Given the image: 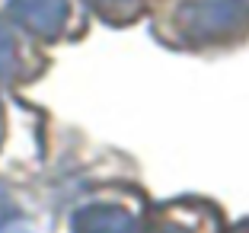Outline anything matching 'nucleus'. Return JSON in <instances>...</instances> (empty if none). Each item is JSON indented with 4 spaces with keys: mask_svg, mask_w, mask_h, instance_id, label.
<instances>
[{
    "mask_svg": "<svg viewBox=\"0 0 249 233\" xmlns=\"http://www.w3.org/2000/svg\"><path fill=\"white\" fill-rule=\"evenodd\" d=\"M87 7L103 19H131L138 13L141 0H87Z\"/></svg>",
    "mask_w": 249,
    "mask_h": 233,
    "instance_id": "obj_5",
    "label": "nucleus"
},
{
    "mask_svg": "<svg viewBox=\"0 0 249 233\" xmlns=\"http://www.w3.org/2000/svg\"><path fill=\"white\" fill-rule=\"evenodd\" d=\"M7 10L13 22H19L29 36L42 38V42H54L64 32L67 16H71L67 0H10Z\"/></svg>",
    "mask_w": 249,
    "mask_h": 233,
    "instance_id": "obj_2",
    "label": "nucleus"
},
{
    "mask_svg": "<svg viewBox=\"0 0 249 233\" xmlns=\"http://www.w3.org/2000/svg\"><path fill=\"white\" fill-rule=\"evenodd\" d=\"M3 128H7V125H3V106H0V141H3Z\"/></svg>",
    "mask_w": 249,
    "mask_h": 233,
    "instance_id": "obj_8",
    "label": "nucleus"
},
{
    "mask_svg": "<svg viewBox=\"0 0 249 233\" xmlns=\"http://www.w3.org/2000/svg\"><path fill=\"white\" fill-rule=\"evenodd\" d=\"M71 233H134V217L118 204H87L73 214Z\"/></svg>",
    "mask_w": 249,
    "mask_h": 233,
    "instance_id": "obj_3",
    "label": "nucleus"
},
{
    "mask_svg": "<svg viewBox=\"0 0 249 233\" xmlns=\"http://www.w3.org/2000/svg\"><path fill=\"white\" fill-rule=\"evenodd\" d=\"M10 220H16V204L7 198V192H0V227Z\"/></svg>",
    "mask_w": 249,
    "mask_h": 233,
    "instance_id": "obj_6",
    "label": "nucleus"
},
{
    "mask_svg": "<svg viewBox=\"0 0 249 233\" xmlns=\"http://www.w3.org/2000/svg\"><path fill=\"white\" fill-rule=\"evenodd\" d=\"M249 29V0H189L173 16V32L189 45H214Z\"/></svg>",
    "mask_w": 249,
    "mask_h": 233,
    "instance_id": "obj_1",
    "label": "nucleus"
},
{
    "mask_svg": "<svg viewBox=\"0 0 249 233\" xmlns=\"http://www.w3.org/2000/svg\"><path fill=\"white\" fill-rule=\"evenodd\" d=\"M147 233H189V230H182L176 220H163V224H154Z\"/></svg>",
    "mask_w": 249,
    "mask_h": 233,
    "instance_id": "obj_7",
    "label": "nucleus"
},
{
    "mask_svg": "<svg viewBox=\"0 0 249 233\" xmlns=\"http://www.w3.org/2000/svg\"><path fill=\"white\" fill-rule=\"evenodd\" d=\"M19 42H16L13 29L7 19H0V83H10L19 73Z\"/></svg>",
    "mask_w": 249,
    "mask_h": 233,
    "instance_id": "obj_4",
    "label": "nucleus"
},
{
    "mask_svg": "<svg viewBox=\"0 0 249 233\" xmlns=\"http://www.w3.org/2000/svg\"><path fill=\"white\" fill-rule=\"evenodd\" d=\"M233 233H249V224H240V227H236Z\"/></svg>",
    "mask_w": 249,
    "mask_h": 233,
    "instance_id": "obj_9",
    "label": "nucleus"
}]
</instances>
